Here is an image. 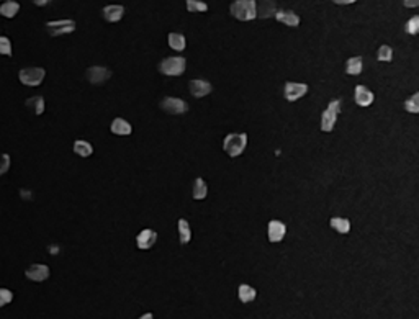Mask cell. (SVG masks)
<instances>
[{
  "label": "cell",
  "instance_id": "24",
  "mask_svg": "<svg viewBox=\"0 0 419 319\" xmlns=\"http://www.w3.org/2000/svg\"><path fill=\"white\" fill-rule=\"evenodd\" d=\"M206 193H208V187H206L205 180L203 179H197L193 182V198L195 200H203L206 197Z\"/></svg>",
  "mask_w": 419,
  "mask_h": 319
},
{
  "label": "cell",
  "instance_id": "27",
  "mask_svg": "<svg viewBox=\"0 0 419 319\" xmlns=\"http://www.w3.org/2000/svg\"><path fill=\"white\" fill-rule=\"evenodd\" d=\"M179 234H180V244H188V241H190V226H188L187 220H179Z\"/></svg>",
  "mask_w": 419,
  "mask_h": 319
},
{
  "label": "cell",
  "instance_id": "7",
  "mask_svg": "<svg viewBox=\"0 0 419 319\" xmlns=\"http://www.w3.org/2000/svg\"><path fill=\"white\" fill-rule=\"evenodd\" d=\"M161 108L169 115H182V113H187L188 105H187V102H184V100H180V98L167 97L161 102Z\"/></svg>",
  "mask_w": 419,
  "mask_h": 319
},
{
  "label": "cell",
  "instance_id": "34",
  "mask_svg": "<svg viewBox=\"0 0 419 319\" xmlns=\"http://www.w3.org/2000/svg\"><path fill=\"white\" fill-rule=\"evenodd\" d=\"M406 29L410 34H416L419 31V16H413V18L406 23Z\"/></svg>",
  "mask_w": 419,
  "mask_h": 319
},
{
  "label": "cell",
  "instance_id": "16",
  "mask_svg": "<svg viewBox=\"0 0 419 319\" xmlns=\"http://www.w3.org/2000/svg\"><path fill=\"white\" fill-rule=\"evenodd\" d=\"M274 16L287 26H298L300 25V16L292 10H279V11H275Z\"/></svg>",
  "mask_w": 419,
  "mask_h": 319
},
{
  "label": "cell",
  "instance_id": "19",
  "mask_svg": "<svg viewBox=\"0 0 419 319\" xmlns=\"http://www.w3.org/2000/svg\"><path fill=\"white\" fill-rule=\"evenodd\" d=\"M18 10H20V3L15 2V0H7L5 3L0 5V15L5 16V18H13L18 13Z\"/></svg>",
  "mask_w": 419,
  "mask_h": 319
},
{
  "label": "cell",
  "instance_id": "28",
  "mask_svg": "<svg viewBox=\"0 0 419 319\" xmlns=\"http://www.w3.org/2000/svg\"><path fill=\"white\" fill-rule=\"evenodd\" d=\"M187 3V10L188 11H206L208 10V5L202 0H185Z\"/></svg>",
  "mask_w": 419,
  "mask_h": 319
},
{
  "label": "cell",
  "instance_id": "14",
  "mask_svg": "<svg viewBox=\"0 0 419 319\" xmlns=\"http://www.w3.org/2000/svg\"><path fill=\"white\" fill-rule=\"evenodd\" d=\"M287 233V228L285 224L282 221H270L269 223V241L270 242H280L283 239V236Z\"/></svg>",
  "mask_w": 419,
  "mask_h": 319
},
{
  "label": "cell",
  "instance_id": "12",
  "mask_svg": "<svg viewBox=\"0 0 419 319\" xmlns=\"http://www.w3.org/2000/svg\"><path fill=\"white\" fill-rule=\"evenodd\" d=\"M188 90H190V93H192L193 97L202 98L205 95H208V93L213 90V87H211L210 82L197 79V80H192L190 84H188Z\"/></svg>",
  "mask_w": 419,
  "mask_h": 319
},
{
  "label": "cell",
  "instance_id": "10",
  "mask_svg": "<svg viewBox=\"0 0 419 319\" xmlns=\"http://www.w3.org/2000/svg\"><path fill=\"white\" fill-rule=\"evenodd\" d=\"M25 275L31 282H44L46 279H49V267L44 264H33L26 269Z\"/></svg>",
  "mask_w": 419,
  "mask_h": 319
},
{
  "label": "cell",
  "instance_id": "35",
  "mask_svg": "<svg viewBox=\"0 0 419 319\" xmlns=\"http://www.w3.org/2000/svg\"><path fill=\"white\" fill-rule=\"evenodd\" d=\"M405 5L408 8H415V7H418V5H419V0H405Z\"/></svg>",
  "mask_w": 419,
  "mask_h": 319
},
{
  "label": "cell",
  "instance_id": "18",
  "mask_svg": "<svg viewBox=\"0 0 419 319\" xmlns=\"http://www.w3.org/2000/svg\"><path fill=\"white\" fill-rule=\"evenodd\" d=\"M110 129H111V133L118 134V136H128V134H131V131H133L131 125H129L126 120H123V118H115L113 123H111Z\"/></svg>",
  "mask_w": 419,
  "mask_h": 319
},
{
  "label": "cell",
  "instance_id": "39",
  "mask_svg": "<svg viewBox=\"0 0 419 319\" xmlns=\"http://www.w3.org/2000/svg\"><path fill=\"white\" fill-rule=\"evenodd\" d=\"M3 2H7V0H3Z\"/></svg>",
  "mask_w": 419,
  "mask_h": 319
},
{
  "label": "cell",
  "instance_id": "15",
  "mask_svg": "<svg viewBox=\"0 0 419 319\" xmlns=\"http://www.w3.org/2000/svg\"><path fill=\"white\" fill-rule=\"evenodd\" d=\"M123 13H125V8L121 7V5H107L103 10H102V15L103 18L110 21V23H115V21H120L123 18Z\"/></svg>",
  "mask_w": 419,
  "mask_h": 319
},
{
  "label": "cell",
  "instance_id": "20",
  "mask_svg": "<svg viewBox=\"0 0 419 319\" xmlns=\"http://www.w3.org/2000/svg\"><path fill=\"white\" fill-rule=\"evenodd\" d=\"M25 105H26V108L31 110L34 115H43V111H44V98L41 97V95L28 98L26 102H25Z\"/></svg>",
  "mask_w": 419,
  "mask_h": 319
},
{
  "label": "cell",
  "instance_id": "21",
  "mask_svg": "<svg viewBox=\"0 0 419 319\" xmlns=\"http://www.w3.org/2000/svg\"><path fill=\"white\" fill-rule=\"evenodd\" d=\"M167 41H169L170 48L175 49V51H184L185 46H187L185 36H184V34H180V33H170L169 36H167Z\"/></svg>",
  "mask_w": 419,
  "mask_h": 319
},
{
  "label": "cell",
  "instance_id": "36",
  "mask_svg": "<svg viewBox=\"0 0 419 319\" xmlns=\"http://www.w3.org/2000/svg\"><path fill=\"white\" fill-rule=\"evenodd\" d=\"M33 2H34V5H38V7H44V5L51 3L52 0H33Z\"/></svg>",
  "mask_w": 419,
  "mask_h": 319
},
{
  "label": "cell",
  "instance_id": "31",
  "mask_svg": "<svg viewBox=\"0 0 419 319\" xmlns=\"http://www.w3.org/2000/svg\"><path fill=\"white\" fill-rule=\"evenodd\" d=\"M0 54L2 56H11V43L7 36H0Z\"/></svg>",
  "mask_w": 419,
  "mask_h": 319
},
{
  "label": "cell",
  "instance_id": "5",
  "mask_svg": "<svg viewBox=\"0 0 419 319\" xmlns=\"http://www.w3.org/2000/svg\"><path fill=\"white\" fill-rule=\"evenodd\" d=\"M75 29V21L69 18L62 20H52L46 23V31L49 36H62V34H69Z\"/></svg>",
  "mask_w": 419,
  "mask_h": 319
},
{
  "label": "cell",
  "instance_id": "22",
  "mask_svg": "<svg viewBox=\"0 0 419 319\" xmlns=\"http://www.w3.org/2000/svg\"><path fill=\"white\" fill-rule=\"evenodd\" d=\"M74 152L77 156H80V157H88V156H92L93 147H92L90 143H87V141L79 139V141H75V143H74Z\"/></svg>",
  "mask_w": 419,
  "mask_h": 319
},
{
  "label": "cell",
  "instance_id": "29",
  "mask_svg": "<svg viewBox=\"0 0 419 319\" xmlns=\"http://www.w3.org/2000/svg\"><path fill=\"white\" fill-rule=\"evenodd\" d=\"M405 108L410 111V113H418L419 111V93H415L410 100H406Z\"/></svg>",
  "mask_w": 419,
  "mask_h": 319
},
{
  "label": "cell",
  "instance_id": "38",
  "mask_svg": "<svg viewBox=\"0 0 419 319\" xmlns=\"http://www.w3.org/2000/svg\"><path fill=\"white\" fill-rule=\"evenodd\" d=\"M139 319H152V315H151V313H146V315H143Z\"/></svg>",
  "mask_w": 419,
  "mask_h": 319
},
{
  "label": "cell",
  "instance_id": "3",
  "mask_svg": "<svg viewBox=\"0 0 419 319\" xmlns=\"http://www.w3.org/2000/svg\"><path fill=\"white\" fill-rule=\"evenodd\" d=\"M46 70L43 67H25L18 72V79L26 87H38L43 82Z\"/></svg>",
  "mask_w": 419,
  "mask_h": 319
},
{
  "label": "cell",
  "instance_id": "2",
  "mask_svg": "<svg viewBox=\"0 0 419 319\" xmlns=\"http://www.w3.org/2000/svg\"><path fill=\"white\" fill-rule=\"evenodd\" d=\"M246 144H247V134H244V133H238V134L231 133L223 141L224 151H226V154L231 157L243 154V151L246 149Z\"/></svg>",
  "mask_w": 419,
  "mask_h": 319
},
{
  "label": "cell",
  "instance_id": "17",
  "mask_svg": "<svg viewBox=\"0 0 419 319\" xmlns=\"http://www.w3.org/2000/svg\"><path fill=\"white\" fill-rule=\"evenodd\" d=\"M372 102H374V93H372V90H369V88L364 85H357L356 87V103L359 106H369Z\"/></svg>",
  "mask_w": 419,
  "mask_h": 319
},
{
  "label": "cell",
  "instance_id": "1",
  "mask_svg": "<svg viewBox=\"0 0 419 319\" xmlns=\"http://www.w3.org/2000/svg\"><path fill=\"white\" fill-rule=\"evenodd\" d=\"M229 11L236 20L249 21L256 18V0H234Z\"/></svg>",
  "mask_w": 419,
  "mask_h": 319
},
{
  "label": "cell",
  "instance_id": "4",
  "mask_svg": "<svg viewBox=\"0 0 419 319\" xmlns=\"http://www.w3.org/2000/svg\"><path fill=\"white\" fill-rule=\"evenodd\" d=\"M159 70L164 75H180L185 72V59L180 56L167 57L159 64Z\"/></svg>",
  "mask_w": 419,
  "mask_h": 319
},
{
  "label": "cell",
  "instance_id": "9",
  "mask_svg": "<svg viewBox=\"0 0 419 319\" xmlns=\"http://www.w3.org/2000/svg\"><path fill=\"white\" fill-rule=\"evenodd\" d=\"M308 92V85L298 84V82H287L285 88H283V97L288 102H295V100L302 98L305 93Z\"/></svg>",
  "mask_w": 419,
  "mask_h": 319
},
{
  "label": "cell",
  "instance_id": "32",
  "mask_svg": "<svg viewBox=\"0 0 419 319\" xmlns=\"http://www.w3.org/2000/svg\"><path fill=\"white\" fill-rule=\"evenodd\" d=\"M11 300H13V293H11L8 288H0V308L5 305H8Z\"/></svg>",
  "mask_w": 419,
  "mask_h": 319
},
{
  "label": "cell",
  "instance_id": "11",
  "mask_svg": "<svg viewBox=\"0 0 419 319\" xmlns=\"http://www.w3.org/2000/svg\"><path fill=\"white\" fill-rule=\"evenodd\" d=\"M277 11L275 0H259L256 2V18H270Z\"/></svg>",
  "mask_w": 419,
  "mask_h": 319
},
{
  "label": "cell",
  "instance_id": "13",
  "mask_svg": "<svg viewBox=\"0 0 419 319\" xmlns=\"http://www.w3.org/2000/svg\"><path fill=\"white\" fill-rule=\"evenodd\" d=\"M156 239H157V234L156 231H152V229H144V231H141L136 238V244L139 249H149L156 244Z\"/></svg>",
  "mask_w": 419,
  "mask_h": 319
},
{
  "label": "cell",
  "instance_id": "37",
  "mask_svg": "<svg viewBox=\"0 0 419 319\" xmlns=\"http://www.w3.org/2000/svg\"><path fill=\"white\" fill-rule=\"evenodd\" d=\"M334 3H338V5H349V3H354L356 0H333Z\"/></svg>",
  "mask_w": 419,
  "mask_h": 319
},
{
  "label": "cell",
  "instance_id": "33",
  "mask_svg": "<svg viewBox=\"0 0 419 319\" xmlns=\"http://www.w3.org/2000/svg\"><path fill=\"white\" fill-rule=\"evenodd\" d=\"M10 169V156L8 154H0V175L7 174Z\"/></svg>",
  "mask_w": 419,
  "mask_h": 319
},
{
  "label": "cell",
  "instance_id": "8",
  "mask_svg": "<svg viewBox=\"0 0 419 319\" xmlns=\"http://www.w3.org/2000/svg\"><path fill=\"white\" fill-rule=\"evenodd\" d=\"M87 80L90 82L93 85H100V84H105L108 79H110V69L107 67H102V66H93V67H88L87 69Z\"/></svg>",
  "mask_w": 419,
  "mask_h": 319
},
{
  "label": "cell",
  "instance_id": "6",
  "mask_svg": "<svg viewBox=\"0 0 419 319\" xmlns=\"http://www.w3.org/2000/svg\"><path fill=\"white\" fill-rule=\"evenodd\" d=\"M339 110H341L339 100H333V102L328 105V108L324 110V113L321 116V129L323 131L329 133L334 128L336 120H338V115H339Z\"/></svg>",
  "mask_w": 419,
  "mask_h": 319
},
{
  "label": "cell",
  "instance_id": "26",
  "mask_svg": "<svg viewBox=\"0 0 419 319\" xmlns=\"http://www.w3.org/2000/svg\"><path fill=\"white\" fill-rule=\"evenodd\" d=\"M238 293H239V300L243 301V303H251V301H254V298H256V290L249 285H241Z\"/></svg>",
  "mask_w": 419,
  "mask_h": 319
},
{
  "label": "cell",
  "instance_id": "25",
  "mask_svg": "<svg viewBox=\"0 0 419 319\" xmlns=\"http://www.w3.org/2000/svg\"><path fill=\"white\" fill-rule=\"evenodd\" d=\"M331 226L341 234H347L351 231V221L346 220V218H333Z\"/></svg>",
  "mask_w": 419,
  "mask_h": 319
},
{
  "label": "cell",
  "instance_id": "30",
  "mask_svg": "<svg viewBox=\"0 0 419 319\" xmlns=\"http://www.w3.org/2000/svg\"><path fill=\"white\" fill-rule=\"evenodd\" d=\"M377 57H379V61H392L393 59V51H392V48L390 46H380V49H379V52H377Z\"/></svg>",
  "mask_w": 419,
  "mask_h": 319
},
{
  "label": "cell",
  "instance_id": "23",
  "mask_svg": "<svg viewBox=\"0 0 419 319\" xmlns=\"http://www.w3.org/2000/svg\"><path fill=\"white\" fill-rule=\"evenodd\" d=\"M346 72L351 75H359L362 72V57H351L346 64Z\"/></svg>",
  "mask_w": 419,
  "mask_h": 319
}]
</instances>
